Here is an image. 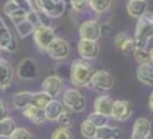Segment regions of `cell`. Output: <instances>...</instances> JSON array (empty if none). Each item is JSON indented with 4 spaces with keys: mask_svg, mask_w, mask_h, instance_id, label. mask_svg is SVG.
<instances>
[{
    "mask_svg": "<svg viewBox=\"0 0 153 139\" xmlns=\"http://www.w3.org/2000/svg\"><path fill=\"white\" fill-rule=\"evenodd\" d=\"M0 54H1V50H0Z\"/></svg>",
    "mask_w": 153,
    "mask_h": 139,
    "instance_id": "f6af8a7d",
    "label": "cell"
},
{
    "mask_svg": "<svg viewBox=\"0 0 153 139\" xmlns=\"http://www.w3.org/2000/svg\"><path fill=\"white\" fill-rule=\"evenodd\" d=\"M12 24L15 26L16 32L20 36V39H26L27 36H30L31 34H34L35 31V26L24 16V18H18V19H12Z\"/></svg>",
    "mask_w": 153,
    "mask_h": 139,
    "instance_id": "2e32d148",
    "label": "cell"
},
{
    "mask_svg": "<svg viewBox=\"0 0 153 139\" xmlns=\"http://www.w3.org/2000/svg\"><path fill=\"white\" fill-rule=\"evenodd\" d=\"M62 103L74 113H82L86 108V98L75 88H67L65 91Z\"/></svg>",
    "mask_w": 153,
    "mask_h": 139,
    "instance_id": "277c9868",
    "label": "cell"
},
{
    "mask_svg": "<svg viewBox=\"0 0 153 139\" xmlns=\"http://www.w3.org/2000/svg\"><path fill=\"white\" fill-rule=\"evenodd\" d=\"M46 52L48 54L50 58L55 59V60H63L70 55V44L63 38L55 36L47 47Z\"/></svg>",
    "mask_w": 153,
    "mask_h": 139,
    "instance_id": "8992f818",
    "label": "cell"
},
{
    "mask_svg": "<svg viewBox=\"0 0 153 139\" xmlns=\"http://www.w3.org/2000/svg\"><path fill=\"white\" fill-rule=\"evenodd\" d=\"M32 92L31 91H20L12 95V104L16 110H23L27 106L31 104Z\"/></svg>",
    "mask_w": 153,
    "mask_h": 139,
    "instance_id": "603a6c76",
    "label": "cell"
},
{
    "mask_svg": "<svg viewBox=\"0 0 153 139\" xmlns=\"http://www.w3.org/2000/svg\"><path fill=\"white\" fill-rule=\"evenodd\" d=\"M8 116V108L7 106H5L4 100L0 99V121H3L4 118H7Z\"/></svg>",
    "mask_w": 153,
    "mask_h": 139,
    "instance_id": "f35d334b",
    "label": "cell"
},
{
    "mask_svg": "<svg viewBox=\"0 0 153 139\" xmlns=\"http://www.w3.org/2000/svg\"><path fill=\"white\" fill-rule=\"evenodd\" d=\"M35 10L47 13L51 19H58L66 12L65 0H32Z\"/></svg>",
    "mask_w": 153,
    "mask_h": 139,
    "instance_id": "3957f363",
    "label": "cell"
},
{
    "mask_svg": "<svg viewBox=\"0 0 153 139\" xmlns=\"http://www.w3.org/2000/svg\"><path fill=\"white\" fill-rule=\"evenodd\" d=\"M23 115L24 118H27L30 122H32L34 124H42L46 122V114L45 108H39L36 106H27L26 108H23Z\"/></svg>",
    "mask_w": 153,
    "mask_h": 139,
    "instance_id": "e0dca14e",
    "label": "cell"
},
{
    "mask_svg": "<svg viewBox=\"0 0 153 139\" xmlns=\"http://www.w3.org/2000/svg\"><path fill=\"white\" fill-rule=\"evenodd\" d=\"M65 108V104L56 99H51L50 103L45 107V114H46V121L50 122H56L59 115L62 114Z\"/></svg>",
    "mask_w": 153,
    "mask_h": 139,
    "instance_id": "ffe728a7",
    "label": "cell"
},
{
    "mask_svg": "<svg viewBox=\"0 0 153 139\" xmlns=\"http://www.w3.org/2000/svg\"><path fill=\"white\" fill-rule=\"evenodd\" d=\"M95 139H122V130L120 127L102 126L97 129Z\"/></svg>",
    "mask_w": 153,
    "mask_h": 139,
    "instance_id": "7402d4cb",
    "label": "cell"
},
{
    "mask_svg": "<svg viewBox=\"0 0 153 139\" xmlns=\"http://www.w3.org/2000/svg\"><path fill=\"white\" fill-rule=\"evenodd\" d=\"M126 10L129 16L140 19L148 12V3L146 0H129L126 4Z\"/></svg>",
    "mask_w": 153,
    "mask_h": 139,
    "instance_id": "ac0fdd59",
    "label": "cell"
},
{
    "mask_svg": "<svg viewBox=\"0 0 153 139\" xmlns=\"http://www.w3.org/2000/svg\"><path fill=\"white\" fill-rule=\"evenodd\" d=\"M151 134H153V122H151Z\"/></svg>",
    "mask_w": 153,
    "mask_h": 139,
    "instance_id": "b9f144b4",
    "label": "cell"
},
{
    "mask_svg": "<svg viewBox=\"0 0 153 139\" xmlns=\"http://www.w3.org/2000/svg\"><path fill=\"white\" fill-rule=\"evenodd\" d=\"M137 79L143 84L153 86V64L152 63H143L137 67Z\"/></svg>",
    "mask_w": 153,
    "mask_h": 139,
    "instance_id": "44dd1931",
    "label": "cell"
},
{
    "mask_svg": "<svg viewBox=\"0 0 153 139\" xmlns=\"http://www.w3.org/2000/svg\"><path fill=\"white\" fill-rule=\"evenodd\" d=\"M55 31L51 27L38 26L34 31V42L40 51H46L53 39L55 38Z\"/></svg>",
    "mask_w": 153,
    "mask_h": 139,
    "instance_id": "52a82bcc",
    "label": "cell"
},
{
    "mask_svg": "<svg viewBox=\"0 0 153 139\" xmlns=\"http://www.w3.org/2000/svg\"><path fill=\"white\" fill-rule=\"evenodd\" d=\"M149 108H151V111L153 113V91H152L151 96H149Z\"/></svg>",
    "mask_w": 153,
    "mask_h": 139,
    "instance_id": "ab89813d",
    "label": "cell"
},
{
    "mask_svg": "<svg viewBox=\"0 0 153 139\" xmlns=\"http://www.w3.org/2000/svg\"><path fill=\"white\" fill-rule=\"evenodd\" d=\"M151 135V121L146 118H137L133 124L130 139H148Z\"/></svg>",
    "mask_w": 153,
    "mask_h": 139,
    "instance_id": "4fadbf2b",
    "label": "cell"
},
{
    "mask_svg": "<svg viewBox=\"0 0 153 139\" xmlns=\"http://www.w3.org/2000/svg\"><path fill=\"white\" fill-rule=\"evenodd\" d=\"M58 124L59 127H65V129H71L75 123V116H74V111H71L70 108L65 107L62 114L58 118Z\"/></svg>",
    "mask_w": 153,
    "mask_h": 139,
    "instance_id": "d4e9b609",
    "label": "cell"
},
{
    "mask_svg": "<svg viewBox=\"0 0 153 139\" xmlns=\"http://www.w3.org/2000/svg\"><path fill=\"white\" fill-rule=\"evenodd\" d=\"M76 48H78V54L81 59H85V60H94L100 55V44L95 40L81 39Z\"/></svg>",
    "mask_w": 153,
    "mask_h": 139,
    "instance_id": "30bf717a",
    "label": "cell"
},
{
    "mask_svg": "<svg viewBox=\"0 0 153 139\" xmlns=\"http://www.w3.org/2000/svg\"><path fill=\"white\" fill-rule=\"evenodd\" d=\"M94 74V68L85 59H75L70 64V80L75 87H87Z\"/></svg>",
    "mask_w": 153,
    "mask_h": 139,
    "instance_id": "6da1fadb",
    "label": "cell"
},
{
    "mask_svg": "<svg viewBox=\"0 0 153 139\" xmlns=\"http://www.w3.org/2000/svg\"><path fill=\"white\" fill-rule=\"evenodd\" d=\"M152 20H153V13H152Z\"/></svg>",
    "mask_w": 153,
    "mask_h": 139,
    "instance_id": "7bdbcfd3",
    "label": "cell"
},
{
    "mask_svg": "<svg viewBox=\"0 0 153 139\" xmlns=\"http://www.w3.org/2000/svg\"><path fill=\"white\" fill-rule=\"evenodd\" d=\"M133 56H134L136 62H137L138 64L151 63V51H149L146 47H144V48H136Z\"/></svg>",
    "mask_w": 153,
    "mask_h": 139,
    "instance_id": "f546056e",
    "label": "cell"
},
{
    "mask_svg": "<svg viewBox=\"0 0 153 139\" xmlns=\"http://www.w3.org/2000/svg\"><path fill=\"white\" fill-rule=\"evenodd\" d=\"M87 119H89L90 122H93V123H94L97 127H102V126H106V124H108L109 116H106V115H103V114H100V113H97V111H94V113H91L89 116H87Z\"/></svg>",
    "mask_w": 153,
    "mask_h": 139,
    "instance_id": "4dcf8cb0",
    "label": "cell"
},
{
    "mask_svg": "<svg viewBox=\"0 0 153 139\" xmlns=\"http://www.w3.org/2000/svg\"><path fill=\"white\" fill-rule=\"evenodd\" d=\"M12 1H15L16 4L19 5V7H22L24 11H26L27 13L28 12H31L32 10H34V3H31V1H28V0H12Z\"/></svg>",
    "mask_w": 153,
    "mask_h": 139,
    "instance_id": "8d00e7d4",
    "label": "cell"
},
{
    "mask_svg": "<svg viewBox=\"0 0 153 139\" xmlns=\"http://www.w3.org/2000/svg\"><path fill=\"white\" fill-rule=\"evenodd\" d=\"M3 11H4V13L11 19V20H12V19H18V18H24V16L27 15L26 11H24L22 7H19L15 1H12V0L5 3Z\"/></svg>",
    "mask_w": 153,
    "mask_h": 139,
    "instance_id": "cb8c5ba5",
    "label": "cell"
},
{
    "mask_svg": "<svg viewBox=\"0 0 153 139\" xmlns=\"http://www.w3.org/2000/svg\"><path fill=\"white\" fill-rule=\"evenodd\" d=\"M128 38H129V36H128L125 32H118V34L116 35V38H114V47H116L117 50L121 51L122 46H124V43L126 42Z\"/></svg>",
    "mask_w": 153,
    "mask_h": 139,
    "instance_id": "e575fe53",
    "label": "cell"
},
{
    "mask_svg": "<svg viewBox=\"0 0 153 139\" xmlns=\"http://www.w3.org/2000/svg\"><path fill=\"white\" fill-rule=\"evenodd\" d=\"M100 28H101V36H109L111 34V26L109 23H102L100 24Z\"/></svg>",
    "mask_w": 153,
    "mask_h": 139,
    "instance_id": "74e56055",
    "label": "cell"
},
{
    "mask_svg": "<svg viewBox=\"0 0 153 139\" xmlns=\"http://www.w3.org/2000/svg\"><path fill=\"white\" fill-rule=\"evenodd\" d=\"M136 43H134V39L133 38H128L126 39V42L124 43V46H122V48H121V51L124 54H126V55H133L134 54V51H136Z\"/></svg>",
    "mask_w": 153,
    "mask_h": 139,
    "instance_id": "836d02e7",
    "label": "cell"
},
{
    "mask_svg": "<svg viewBox=\"0 0 153 139\" xmlns=\"http://www.w3.org/2000/svg\"><path fill=\"white\" fill-rule=\"evenodd\" d=\"M149 51H151V63L153 64V47H152Z\"/></svg>",
    "mask_w": 153,
    "mask_h": 139,
    "instance_id": "60d3db41",
    "label": "cell"
},
{
    "mask_svg": "<svg viewBox=\"0 0 153 139\" xmlns=\"http://www.w3.org/2000/svg\"><path fill=\"white\" fill-rule=\"evenodd\" d=\"M114 86V79L109 71L105 70H98L94 71L91 76V80L87 84V87L91 90H97V91H108Z\"/></svg>",
    "mask_w": 153,
    "mask_h": 139,
    "instance_id": "5b68a950",
    "label": "cell"
},
{
    "mask_svg": "<svg viewBox=\"0 0 153 139\" xmlns=\"http://www.w3.org/2000/svg\"><path fill=\"white\" fill-rule=\"evenodd\" d=\"M113 103L114 100L111 99L109 95H100L97 96V99L94 100V111L110 118L111 114V108H113Z\"/></svg>",
    "mask_w": 153,
    "mask_h": 139,
    "instance_id": "d6986e66",
    "label": "cell"
},
{
    "mask_svg": "<svg viewBox=\"0 0 153 139\" xmlns=\"http://www.w3.org/2000/svg\"><path fill=\"white\" fill-rule=\"evenodd\" d=\"M54 99L51 95H48L47 92L40 91V92H32V99H31V104L36 106L39 108H45L46 106L50 103V100Z\"/></svg>",
    "mask_w": 153,
    "mask_h": 139,
    "instance_id": "4316f807",
    "label": "cell"
},
{
    "mask_svg": "<svg viewBox=\"0 0 153 139\" xmlns=\"http://www.w3.org/2000/svg\"><path fill=\"white\" fill-rule=\"evenodd\" d=\"M51 139H74V135L70 131V129L58 127V129L51 134Z\"/></svg>",
    "mask_w": 153,
    "mask_h": 139,
    "instance_id": "1f68e13d",
    "label": "cell"
},
{
    "mask_svg": "<svg viewBox=\"0 0 153 139\" xmlns=\"http://www.w3.org/2000/svg\"><path fill=\"white\" fill-rule=\"evenodd\" d=\"M110 5L111 0H89V7L97 13L106 12L110 8Z\"/></svg>",
    "mask_w": 153,
    "mask_h": 139,
    "instance_id": "f1b7e54d",
    "label": "cell"
},
{
    "mask_svg": "<svg viewBox=\"0 0 153 139\" xmlns=\"http://www.w3.org/2000/svg\"><path fill=\"white\" fill-rule=\"evenodd\" d=\"M18 48V40L15 39L13 34L10 31L5 21L0 18V50L13 52Z\"/></svg>",
    "mask_w": 153,
    "mask_h": 139,
    "instance_id": "9c48e42d",
    "label": "cell"
},
{
    "mask_svg": "<svg viewBox=\"0 0 153 139\" xmlns=\"http://www.w3.org/2000/svg\"><path fill=\"white\" fill-rule=\"evenodd\" d=\"M78 34L81 39L85 40H95L97 42L101 38V28L100 23L95 20H86L79 26Z\"/></svg>",
    "mask_w": 153,
    "mask_h": 139,
    "instance_id": "7c38bea8",
    "label": "cell"
},
{
    "mask_svg": "<svg viewBox=\"0 0 153 139\" xmlns=\"http://www.w3.org/2000/svg\"><path fill=\"white\" fill-rule=\"evenodd\" d=\"M13 75H15V71L10 62H7L5 59H0V88L7 90L8 87H11Z\"/></svg>",
    "mask_w": 153,
    "mask_h": 139,
    "instance_id": "9a60e30c",
    "label": "cell"
},
{
    "mask_svg": "<svg viewBox=\"0 0 153 139\" xmlns=\"http://www.w3.org/2000/svg\"><path fill=\"white\" fill-rule=\"evenodd\" d=\"M38 74H39L38 66L31 58H24L16 68V75L22 80H34L38 78Z\"/></svg>",
    "mask_w": 153,
    "mask_h": 139,
    "instance_id": "ba28073f",
    "label": "cell"
},
{
    "mask_svg": "<svg viewBox=\"0 0 153 139\" xmlns=\"http://www.w3.org/2000/svg\"><path fill=\"white\" fill-rule=\"evenodd\" d=\"M70 4H71L74 11L81 12V11H83L89 5V0H70Z\"/></svg>",
    "mask_w": 153,
    "mask_h": 139,
    "instance_id": "d590c367",
    "label": "cell"
},
{
    "mask_svg": "<svg viewBox=\"0 0 153 139\" xmlns=\"http://www.w3.org/2000/svg\"><path fill=\"white\" fill-rule=\"evenodd\" d=\"M153 38V20H152V13L148 15V12L138 19L137 26H136L134 31V43L137 48H144L148 46L149 40Z\"/></svg>",
    "mask_w": 153,
    "mask_h": 139,
    "instance_id": "7a4b0ae2",
    "label": "cell"
},
{
    "mask_svg": "<svg viewBox=\"0 0 153 139\" xmlns=\"http://www.w3.org/2000/svg\"><path fill=\"white\" fill-rule=\"evenodd\" d=\"M97 129H98V127L95 126L93 122H90L89 119H86V121L82 122L81 127H79L82 137L86 138V139H95V135H97Z\"/></svg>",
    "mask_w": 153,
    "mask_h": 139,
    "instance_id": "83f0119b",
    "label": "cell"
},
{
    "mask_svg": "<svg viewBox=\"0 0 153 139\" xmlns=\"http://www.w3.org/2000/svg\"><path fill=\"white\" fill-rule=\"evenodd\" d=\"M16 129V123L12 118L7 116L3 121H0V138H8L12 135V132Z\"/></svg>",
    "mask_w": 153,
    "mask_h": 139,
    "instance_id": "484cf974",
    "label": "cell"
},
{
    "mask_svg": "<svg viewBox=\"0 0 153 139\" xmlns=\"http://www.w3.org/2000/svg\"><path fill=\"white\" fill-rule=\"evenodd\" d=\"M10 139H34V137H32V134L27 129L16 127L15 131H13L12 135L10 137Z\"/></svg>",
    "mask_w": 153,
    "mask_h": 139,
    "instance_id": "d6a6232c",
    "label": "cell"
},
{
    "mask_svg": "<svg viewBox=\"0 0 153 139\" xmlns=\"http://www.w3.org/2000/svg\"><path fill=\"white\" fill-rule=\"evenodd\" d=\"M133 108L130 102L128 100H114L113 103V108H111V114L110 118H113L117 122H125L132 116Z\"/></svg>",
    "mask_w": 153,
    "mask_h": 139,
    "instance_id": "8fae6325",
    "label": "cell"
},
{
    "mask_svg": "<svg viewBox=\"0 0 153 139\" xmlns=\"http://www.w3.org/2000/svg\"><path fill=\"white\" fill-rule=\"evenodd\" d=\"M62 88H63V83H62V78L58 75H50L43 80L42 83V91L47 92L53 98L58 96L61 94Z\"/></svg>",
    "mask_w": 153,
    "mask_h": 139,
    "instance_id": "5bb4252c",
    "label": "cell"
},
{
    "mask_svg": "<svg viewBox=\"0 0 153 139\" xmlns=\"http://www.w3.org/2000/svg\"><path fill=\"white\" fill-rule=\"evenodd\" d=\"M28 1H31V3H32V0H28Z\"/></svg>",
    "mask_w": 153,
    "mask_h": 139,
    "instance_id": "ee69618b",
    "label": "cell"
}]
</instances>
